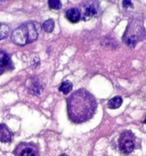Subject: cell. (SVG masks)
<instances>
[{
    "instance_id": "cell-14",
    "label": "cell",
    "mask_w": 146,
    "mask_h": 156,
    "mask_svg": "<svg viewBox=\"0 0 146 156\" xmlns=\"http://www.w3.org/2000/svg\"><path fill=\"white\" fill-rule=\"evenodd\" d=\"M123 5L125 8H128L129 6L132 7V3L131 1H127V0H125V1L123 2Z\"/></svg>"
},
{
    "instance_id": "cell-6",
    "label": "cell",
    "mask_w": 146,
    "mask_h": 156,
    "mask_svg": "<svg viewBox=\"0 0 146 156\" xmlns=\"http://www.w3.org/2000/svg\"><path fill=\"white\" fill-rule=\"evenodd\" d=\"M65 16L70 22L78 23L81 19V12L76 8H72L67 11Z\"/></svg>"
},
{
    "instance_id": "cell-1",
    "label": "cell",
    "mask_w": 146,
    "mask_h": 156,
    "mask_svg": "<svg viewBox=\"0 0 146 156\" xmlns=\"http://www.w3.org/2000/svg\"><path fill=\"white\" fill-rule=\"evenodd\" d=\"M97 106L95 98L89 91L81 88L73 92L67 100L68 117L74 123H84L92 117Z\"/></svg>"
},
{
    "instance_id": "cell-3",
    "label": "cell",
    "mask_w": 146,
    "mask_h": 156,
    "mask_svg": "<svg viewBox=\"0 0 146 156\" xmlns=\"http://www.w3.org/2000/svg\"><path fill=\"white\" fill-rule=\"evenodd\" d=\"M134 136L131 131H125L120 135L119 139L120 149L124 154H129L134 149Z\"/></svg>"
},
{
    "instance_id": "cell-15",
    "label": "cell",
    "mask_w": 146,
    "mask_h": 156,
    "mask_svg": "<svg viewBox=\"0 0 146 156\" xmlns=\"http://www.w3.org/2000/svg\"><path fill=\"white\" fill-rule=\"evenodd\" d=\"M3 72H4V71H3V70H2V69H0V75H1V74H2V73H3Z\"/></svg>"
},
{
    "instance_id": "cell-13",
    "label": "cell",
    "mask_w": 146,
    "mask_h": 156,
    "mask_svg": "<svg viewBox=\"0 0 146 156\" xmlns=\"http://www.w3.org/2000/svg\"><path fill=\"white\" fill-rule=\"evenodd\" d=\"M48 5L50 9H60L62 8V3L59 0H50L48 2Z\"/></svg>"
},
{
    "instance_id": "cell-11",
    "label": "cell",
    "mask_w": 146,
    "mask_h": 156,
    "mask_svg": "<svg viewBox=\"0 0 146 156\" xmlns=\"http://www.w3.org/2000/svg\"><path fill=\"white\" fill-rule=\"evenodd\" d=\"M55 27V21L54 20L52 19V18H50V19L47 20L43 22V28L47 33H51Z\"/></svg>"
},
{
    "instance_id": "cell-10",
    "label": "cell",
    "mask_w": 146,
    "mask_h": 156,
    "mask_svg": "<svg viewBox=\"0 0 146 156\" xmlns=\"http://www.w3.org/2000/svg\"><path fill=\"white\" fill-rule=\"evenodd\" d=\"M10 32V27L4 23H0V41L7 37Z\"/></svg>"
},
{
    "instance_id": "cell-5",
    "label": "cell",
    "mask_w": 146,
    "mask_h": 156,
    "mask_svg": "<svg viewBox=\"0 0 146 156\" xmlns=\"http://www.w3.org/2000/svg\"><path fill=\"white\" fill-rule=\"evenodd\" d=\"M12 140V133L4 123L0 124V142L4 143H11Z\"/></svg>"
},
{
    "instance_id": "cell-7",
    "label": "cell",
    "mask_w": 146,
    "mask_h": 156,
    "mask_svg": "<svg viewBox=\"0 0 146 156\" xmlns=\"http://www.w3.org/2000/svg\"><path fill=\"white\" fill-rule=\"evenodd\" d=\"M11 64V59L8 53L5 51H0V69L5 71L7 67H9Z\"/></svg>"
},
{
    "instance_id": "cell-16",
    "label": "cell",
    "mask_w": 146,
    "mask_h": 156,
    "mask_svg": "<svg viewBox=\"0 0 146 156\" xmlns=\"http://www.w3.org/2000/svg\"><path fill=\"white\" fill-rule=\"evenodd\" d=\"M59 156H68V155H65V154H62V155H59Z\"/></svg>"
},
{
    "instance_id": "cell-4",
    "label": "cell",
    "mask_w": 146,
    "mask_h": 156,
    "mask_svg": "<svg viewBox=\"0 0 146 156\" xmlns=\"http://www.w3.org/2000/svg\"><path fill=\"white\" fill-rule=\"evenodd\" d=\"M97 13H98V7H97V4L94 2H88L85 4V5L83 7L82 18L84 21H88L91 18L96 16Z\"/></svg>"
},
{
    "instance_id": "cell-9",
    "label": "cell",
    "mask_w": 146,
    "mask_h": 156,
    "mask_svg": "<svg viewBox=\"0 0 146 156\" xmlns=\"http://www.w3.org/2000/svg\"><path fill=\"white\" fill-rule=\"evenodd\" d=\"M59 89L64 94H68L72 89V83L69 81H65V82H62Z\"/></svg>"
},
{
    "instance_id": "cell-8",
    "label": "cell",
    "mask_w": 146,
    "mask_h": 156,
    "mask_svg": "<svg viewBox=\"0 0 146 156\" xmlns=\"http://www.w3.org/2000/svg\"><path fill=\"white\" fill-rule=\"evenodd\" d=\"M123 104V98L120 96H116L108 102V108L109 109H117Z\"/></svg>"
},
{
    "instance_id": "cell-17",
    "label": "cell",
    "mask_w": 146,
    "mask_h": 156,
    "mask_svg": "<svg viewBox=\"0 0 146 156\" xmlns=\"http://www.w3.org/2000/svg\"><path fill=\"white\" fill-rule=\"evenodd\" d=\"M144 123H145V124H146V119L144 120Z\"/></svg>"
},
{
    "instance_id": "cell-2",
    "label": "cell",
    "mask_w": 146,
    "mask_h": 156,
    "mask_svg": "<svg viewBox=\"0 0 146 156\" xmlns=\"http://www.w3.org/2000/svg\"><path fill=\"white\" fill-rule=\"evenodd\" d=\"M37 25L34 22H27L15 29L12 34V41L18 46H25L37 39Z\"/></svg>"
},
{
    "instance_id": "cell-12",
    "label": "cell",
    "mask_w": 146,
    "mask_h": 156,
    "mask_svg": "<svg viewBox=\"0 0 146 156\" xmlns=\"http://www.w3.org/2000/svg\"><path fill=\"white\" fill-rule=\"evenodd\" d=\"M20 156H36V152L32 148L25 147L21 151Z\"/></svg>"
}]
</instances>
